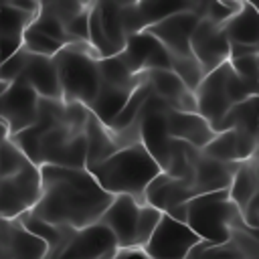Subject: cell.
<instances>
[{"mask_svg":"<svg viewBox=\"0 0 259 259\" xmlns=\"http://www.w3.org/2000/svg\"><path fill=\"white\" fill-rule=\"evenodd\" d=\"M196 188L194 180H184V178H174L168 172H162L152 180V184L146 190V204L168 212L174 206L186 204L188 200L196 198Z\"/></svg>","mask_w":259,"mask_h":259,"instance_id":"16","label":"cell"},{"mask_svg":"<svg viewBox=\"0 0 259 259\" xmlns=\"http://www.w3.org/2000/svg\"><path fill=\"white\" fill-rule=\"evenodd\" d=\"M53 59L59 69L63 101L81 103L89 107L97 97V91L101 85L97 53L91 49V45L81 42V45L65 47Z\"/></svg>","mask_w":259,"mask_h":259,"instance_id":"4","label":"cell"},{"mask_svg":"<svg viewBox=\"0 0 259 259\" xmlns=\"http://www.w3.org/2000/svg\"><path fill=\"white\" fill-rule=\"evenodd\" d=\"M229 63L235 69V73L245 83H249L255 89V93H259V55H251V57H243V59H233Z\"/></svg>","mask_w":259,"mask_h":259,"instance_id":"38","label":"cell"},{"mask_svg":"<svg viewBox=\"0 0 259 259\" xmlns=\"http://www.w3.org/2000/svg\"><path fill=\"white\" fill-rule=\"evenodd\" d=\"M34 30H38V32H42V34H47V36H51V38H55L57 42H61V45H65V47H69V45H75L73 42V38L67 34V28H65V24L49 10V8H40V12L36 14V18L32 20V24H30Z\"/></svg>","mask_w":259,"mask_h":259,"instance_id":"32","label":"cell"},{"mask_svg":"<svg viewBox=\"0 0 259 259\" xmlns=\"http://www.w3.org/2000/svg\"><path fill=\"white\" fill-rule=\"evenodd\" d=\"M87 170L111 196L127 194L142 204H146V190L152 180L164 172L142 142L117 150L113 156Z\"/></svg>","mask_w":259,"mask_h":259,"instance_id":"2","label":"cell"},{"mask_svg":"<svg viewBox=\"0 0 259 259\" xmlns=\"http://www.w3.org/2000/svg\"><path fill=\"white\" fill-rule=\"evenodd\" d=\"M255 6H257V10H259V2H257V4H255ZM257 47H259V45H257Z\"/></svg>","mask_w":259,"mask_h":259,"instance_id":"44","label":"cell"},{"mask_svg":"<svg viewBox=\"0 0 259 259\" xmlns=\"http://www.w3.org/2000/svg\"><path fill=\"white\" fill-rule=\"evenodd\" d=\"M40 196V166L30 162L22 172L0 182V225L8 221H18L22 214L30 212L38 204Z\"/></svg>","mask_w":259,"mask_h":259,"instance_id":"7","label":"cell"},{"mask_svg":"<svg viewBox=\"0 0 259 259\" xmlns=\"http://www.w3.org/2000/svg\"><path fill=\"white\" fill-rule=\"evenodd\" d=\"M89 45L91 49L97 53L99 59H107V57H115L113 47L109 45L105 32H103V24H101V16L97 10V4H91V12H89Z\"/></svg>","mask_w":259,"mask_h":259,"instance_id":"33","label":"cell"},{"mask_svg":"<svg viewBox=\"0 0 259 259\" xmlns=\"http://www.w3.org/2000/svg\"><path fill=\"white\" fill-rule=\"evenodd\" d=\"M196 105L198 113L212 125V130L221 123V119L231 111L233 105L257 95L255 89L245 83L231 63H225L217 71L208 73L200 87L196 89Z\"/></svg>","mask_w":259,"mask_h":259,"instance_id":"5","label":"cell"},{"mask_svg":"<svg viewBox=\"0 0 259 259\" xmlns=\"http://www.w3.org/2000/svg\"><path fill=\"white\" fill-rule=\"evenodd\" d=\"M95 4H97L99 16H101V24H103V32H105L109 45L113 47L115 55L123 53V49L127 45V34H125L123 18H121V2L99 0Z\"/></svg>","mask_w":259,"mask_h":259,"instance_id":"28","label":"cell"},{"mask_svg":"<svg viewBox=\"0 0 259 259\" xmlns=\"http://www.w3.org/2000/svg\"><path fill=\"white\" fill-rule=\"evenodd\" d=\"M231 42L259 45V10L253 2H243V8L223 24Z\"/></svg>","mask_w":259,"mask_h":259,"instance_id":"25","label":"cell"},{"mask_svg":"<svg viewBox=\"0 0 259 259\" xmlns=\"http://www.w3.org/2000/svg\"><path fill=\"white\" fill-rule=\"evenodd\" d=\"M28 59H30V53L22 47L16 55H12L8 61H4V63L0 65V81H4L6 85L18 81V79L22 77L26 65H28Z\"/></svg>","mask_w":259,"mask_h":259,"instance_id":"36","label":"cell"},{"mask_svg":"<svg viewBox=\"0 0 259 259\" xmlns=\"http://www.w3.org/2000/svg\"><path fill=\"white\" fill-rule=\"evenodd\" d=\"M0 65H2V61H0Z\"/></svg>","mask_w":259,"mask_h":259,"instance_id":"46","label":"cell"},{"mask_svg":"<svg viewBox=\"0 0 259 259\" xmlns=\"http://www.w3.org/2000/svg\"><path fill=\"white\" fill-rule=\"evenodd\" d=\"M257 95H259V93H257Z\"/></svg>","mask_w":259,"mask_h":259,"instance_id":"49","label":"cell"},{"mask_svg":"<svg viewBox=\"0 0 259 259\" xmlns=\"http://www.w3.org/2000/svg\"><path fill=\"white\" fill-rule=\"evenodd\" d=\"M85 136H87V168L107 160L117 150H121L117 146L113 134L109 132V127L105 123H101L97 119V115H93V113L89 115Z\"/></svg>","mask_w":259,"mask_h":259,"instance_id":"24","label":"cell"},{"mask_svg":"<svg viewBox=\"0 0 259 259\" xmlns=\"http://www.w3.org/2000/svg\"><path fill=\"white\" fill-rule=\"evenodd\" d=\"M227 130H243L253 136H259V95H253L233 105L231 111L214 127L217 134L227 132Z\"/></svg>","mask_w":259,"mask_h":259,"instance_id":"27","label":"cell"},{"mask_svg":"<svg viewBox=\"0 0 259 259\" xmlns=\"http://www.w3.org/2000/svg\"><path fill=\"white\" fill-rule=\"evenodd\" d=\"M146 75H148V73H146ZM152 93H154V89H152V85H150V81H148V77H146V81L132 93V97H130V101L125 103V107L121 109V113L111 121L109 132L115 136V134H121V132L132 130V127L136 125V121H138V117H140V113H142V109H144V105H146V101L150 99Z\"/></svg>","mask_w":259,"mask_h":259,"instance_id":"29","label":"cell"},{"mask_svg":"<svg viewBox=\"0 0 259 259\" xmlns=\"http://www.w3.org/2000/svg\"><path fill=\"white\" fill-rule=\"evenodd\" d=\"M28 164H30V160L22 154V150L10 138L0 144V180L16 176Z\"/></svg>","mask_w":259,"mask_h":259,"instance_id":"30","label":"cell"},{"mask_svg":"<svg viewBox=\"0 0 259 259\" xmlns=\"http://www.w3.org/2000/svg\"><path fill=\"white\" fill-rule=\"evenodd\" d=\"M93 2H75V0H57V2H42L45 8H49L65 26L79 16L81 12H85Z\"/></svg>","mask_w":259,"mask_h":259,"instance_id":"37","label":"cell"},{"mask_svg":"<svg viewBox=\"0 0 259 259\" xmlns=\"http://www.w3.org/2000/svg\"><path fill=\"white\" fill-rule=\"evenodd\" d=\"M229 194L233 202L239 206L241 212L247 210V206L257 198L259 194V168H257V156L245 160L239 164V170L233 178V184L229 188Z\"/></svg>","mask_w":259,"mask_h":259,"instance_id":"26","label":"cell"},{"mask_svg":"<svg viewBox=\"0 0 259 259\" xmlns=\"http://www.w3.org/2000/svg\"><path fill=\"white\" fill-rule=\"evenodd\" d=\"M8 138H10V134H8V125L4 121V115H2V95H0V140L4 142Z\"/></svg>","mask_w":259,"mask_h":259,"instance_id":"42","label":"cell"},{"mask_svg":"<svg viewBox=\"0 0 259 259\" xmlns=\"http://www.w3.org/2000/svg\"><path fill=\"white\" fill-rule=\"evenodd\" d=\"M89 12H91V6H89L85 12H81L79 16H75V18L65 26V28H67V34L73 38L75 45H81V42L89 45Z\"/></svg>","mask_w":259,"mask_h":259,"instance_id":"39","label":"cell"},{"mask_svg":"<svg viewBox=\"0 0 259 259\" xmlns=\"http://www.w3.org/2000/svg\"><path fill=\"white\" fill-rule=\"evenodd\" d=\"M257 198H259V194H257Z\"/></svg>","mask_w":259,"mask_h":259,"instance_id":"47","label":"cell"},{"mask_svg":"<svg viewBox=\"0 0 259 259\" xmlns=\"http://www.w3.org/2000/svg\"><path fill=\"white\" fill-rule=\"evenodd\" d=\"M119 57L134 75L160 71V69H172V55L148 30L130 36L127 45H125L123 53H119Z\"/></svg>","mask_w":259,"mask_h":259,"instance_id":"12","label":"cell"},{"mask_svg":"<svg viewBox=\"0 0 259 259\" xmlns=\"http://www.w3.org/2000/svg\"><path fill=\"white\" fill-rule=\"evenodd\" d=\"M255 156H257V168H259V148H257V154Z\"/></svg>","mask_w":259,"mask_h":259,"instance_id":"43","label":"cell"},{"mask_svg":"<svg viewBox=\"0 0 259 259\" xmlns=\"http://www.w3.org/2000/svg\"><path fill=\"white\" fill-rule=\"evenodd\" d=\"M239 170V164L235 162H221L208 156H200L196 170H194V188L196 194H208L219 190H229L233 184V178Z\"/></svg>","mask_w":259,"mask_h":259,"instance_id":"22","label":"cell"},{"mask_svg":"<svg viewBox=\"0 0 259 259\" xmlns=\"http://www.w3.org/2000/svg\"><path fill=\"white\" fill-rule=\"evenodd\" d=\"M259 136H253L243 130H227L212 138V142L202 150L204 156L221 160V162H235L241 164L257 154Z\"/></svg>","mask_w":259,"mask_h":259,"instance_id":"17","label":"cell"},{"mask_svg":"<svg viewBox=\"0 0 259 259\" xmlns=\"http://www.w3.org/2000/svg\"><path fill=\"white\" fill-rule=\"evenodd\" d=\"M109 259H150L144 249L132 247V249H117Z\"/></svg>","mask_w":259,"mask_h":259,"instance_id":"41","label":"cell"},{"mask_svg":"<svg viewBox=\"0 0 259 259\" xmlns=\"http://www.w3.org/2000/svg\"><path fill=\"white\" fill-rule=\"evenodd\" d=\"M251 55H259V47L257 45H241V42H231V59H243V57H251Z\"/></svg>","mask_w":259,"mask_h":259,"instance_id":"40","label":"cell"},{"mask_svg":"<svg viewBox=\"0 0 259 259\" xmlns=\"http://www.w3.org/2000/svg\"><path fill=\"white\" fill-rule=\"evenodd\" d=\"M190 49L206 75L229 63L231 59V40L225 28L206 18H202L194 28L190 38Z\"/></svg>","mask_w":259,"mask_h":259,"instance_id":"11","label":"cell"},{"mask_svg":"<svg viewBox=\"0 0 259 259\" xmlns=\"http://www.w3.org/2000/svg\"><path fill=\"white\" fill-rule=\"evenodd\" d=\"M0 182H2V180H0Z\"/></svg>","mask_w":259,"mask_h":259,"instance_id":"48","label":"cell"},{"mask_svg":"<svg viewBox=\"0 0 259 259\" xmlns=\"http://www.w3.org/2000/svg\"><path fill=\"white\" fill-rule=\"evenodd\" d=\"M172 71L182 79V83L192 93H196V89L200 87V83L206 77L202 65L196 61L194 55H190V57H172Z\"/></svg>","mask_w":259,"mask_h":259,"instance_id":"31","label":"cell"},{"mask_svg":"<svg viewBox=\"0 0 259 259\" xmlns=\"http://www.w3.org/2000/svg\"><path fill=\"white\" fill-rule=\"evenodd\" d=\"M168 130L174 140L186 142L198 150H204L217 132L200 113H184V111H168Z\"/></svg>","mask_w":259,"mask_h":259,"instance_id":"20","label":"cell"},{"mask_svg":"<svg viewBox=\"0 0 259 259\" xmlns=\"http://www.w3.org/2000/svg\"><path fill=\"white\" fill-rule=\"evenodd\" d=\"M200 20L202 18L198 16V12L194 8V10H186V12L168 16L166 20L150 26L148 32L154 34L172 57H190L192 55L190 38Z\"/></svg>","mask_w":259,"mask_h":259,"instance_id":"14","label":"cell"},{"mask_svg":"<svg viewBox=\"0 0 259 259\" xmlns=\"http://www.w3.org/2000/svg\"><path fill=\"white\" fill-rule=\"evenodd\" d=\"M0 241L10 259H49V245L26 231L20 221H8L0 225Z\"/></svg>","mask_w":259,"mask_h":259,"instance_id":"19","label":"cell"},{"mask_svg":"<svg viewBox=\"0 0 259 259\" xmlns=\"http://www.w3.org/2000/svg\"><path fill=\"white\" fill-rule=\"evenodd\" d=\"M202 239L186 225L164 212L158 229L144 247L150 259H188L190 251Z\"/></svg>","mask_w":259,"mask_h":259,"instance_id":"8","label":"cell"},{"mask_svg":"<svg viewBox=\"0 0 259 259\" xmlns=\"http://www.w3.org/2000/svg\"><path fill=\"white\" fill-rule=\"evenodd\" d=\"M117 249L115 235L103 223H95L77 231L55 259H109Z\"/></svg>","mask_w":259,"mask_h":259,"instance_id":"13","label":"cell"},{"mask_svg":"<svg viewBox=\"0 0 259 259\" xmlns=\"http://www.w3.org/2000/svg\"><path fill=\"white\" fill-rule=\"evenodd\" d=\"M142 202H138L134 196L121 194L115 196L109 208L103 212L101 221L117 239L119 249H132L136 247V233H138V219H140Z\"/></svg>","mask_w":259,"mask_h":259,"instance_id":"15","label":"cell"},{"mask_svg":"<svg viewBox=\"0 0 259 259\" xmlns=\"http://www.w3.org/2000/svg\"><path fill=\"white\" fill-rule=\"evenodd\" d=\"M196 2L188 0H142V2H121V18L127 38L148 30L150 26L174 16L178 12L194 10Z\"/></svg>","mask_w":259,"mask_h":259,"instance_id":"9","label":"cell"},{"mask_svg":"<svg viewBox=\"0 0 259 259\" xmlns=\"http://www.w3.org/2000/svg\"><path fill=\"white\" fill-rule=\"evenodd\" d=\"M164 212L150 206V204H142L140 208V219H138V233H136V247L144 249L148 245V241L152 239L154 231L158 229L160 221H162Z\"/></svg>","mask_w":259,"mask_h":259,"instance_id":"35","label":"cell"},{"mask_svg":"<svg viewBox=\"0 0 259 259\" xmlns=\"http://www.w3.org/2000/svg\"><path fill=\"white\" fill-rule=\"evenodd\" d=\"M0 34H2V28H0Z\"/></svg>","mask_w":259,"mask_h":259,"instance_id":"45","label":"cell"},{"mask_svg":"<svg viewBox=\"0 0 259 259\" xmlns=\"http://www.w3.org/2000/svg\"><path fill=\"white\" fill-rule=\"evenodd\" d=\"M20 79L26 81L36 91V95L42 99H63L59 69L53 57L30 55L28 65Z\"/></svg>","mask_w":259,"mask_h":259,"instance_id":"21","label":"cell"},{"mask_svg":"<svg viewBox=\"0 0 259 259\" xmlns=\"http://www.w3.org/2000/svg\"><path fill=\"white\" fill-rule=\"evenodd\" d=\"M148 81H150L154 93L160 99H164L170 105V109L184 111V113H198L196 95L182 83V79L172 69L150 71L148 73Z\"/></svg>","mask_w":259,"mask_h":259,"instance_id":"18","label":"cell"},{"mask_svg":"<svg viewBox=\"0 0 259 259\" xmlns=\"http://www.w3.org/2000/svg\"><path fill=\"white\" fill-rule=\"evenodd\" d=\"M186 225L202 241L223 245L231 239L235 227L245 225V219L229 190H219L200 194L186 202Z\"/></svg>","mask_w":259,"mask_h":259,"instance_id":"3","label":"cell"},{"mask_svg":"<svg viewBox=\"0 0 259 259\" xmlns=\"http://www.w3.org/2000/svg\"><path fill=\"white\" fill-rule=\"evenodd\" d=\"M136 89L115 87V85H109V83H101L99 91H97V97L89 105V111L93 115H97V119L109 127L111 121L121 113V109L125 107V103L130 101V97H132V93Z\"/></svg>","mask_w":259,"mask_h":259,"instance_id":"23","label":"cell"},{"mask_svg":"<svg viewBox=\"0 0 259 259\" xmlns=\"http://www.w3.org/2000/svg\"><path fill=\"white\" fill-rule=\"evenodd\" d=\"M42 196L30 210L34 217L71 231H81L101 221L115 196L105 192L87 168L40 166Z\"/></svg>","mask_w":259,"mask_h":259,"instance_id":"1","label":"cell"},{"mask_svg":"<svg viewBox=\"0 0 259 259\" xmlns=\"http://www.w3.org/2000/svg\"><path fill=\"white\" fill-rule=\"evenodd\" d=\"M40 97L36 91L22 79L10 83L2 93V115L8 125L10 138L32 127L38 119Z\"/></svg>","mask_w":259,"mask_h":259,"instance_id":"10","label":"cell"},{"mask_svg":"<svg viewBox=\"0 0 259 259\" xmlns=\"http://www.w3.org/2000/svg\"><path fill=\"white\" fill-rule=\"evenodd\" d=\"M22 47H24L30 55H40V57H55L59 51L65 49V45H61V42H57L55 38H51V36H47V34L34 30L32 26L26 28Z\"/></svg>","mask_w":259,"mask_h":259,"instance_id":"34","label":"cell"},{"mask_svg":"<svg viewBox=\"0 0 259 259\" xmlns=\"http://www.w3.org/2000/svg\"><path fill=\"white\" fill-rule=\"evenodd\" d=\"M168 111H170V105L164 99H160L156 93H152L150 99L146 101L136 125L132 127L140 136V142L146 146V150L152 154V158L160 164V168L164 172L170 166L172 142H174V138L170 136V130H168Z\"/></svg>","mask_w":259,"mask_h":259,"instance_id":"6","label":"cell"}]
</instances>
